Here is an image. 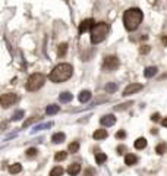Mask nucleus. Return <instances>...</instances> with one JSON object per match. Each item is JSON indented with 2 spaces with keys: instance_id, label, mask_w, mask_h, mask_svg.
<instances>
[{
  "instance_id": "34",
  "label": "nucleus",
  "mask_w": 167,
  "mask_h": 176,
  "mask_svg": "<svg viewBox=\"0 0 167 176\" xmlns=\"http://www.w3.org/2000/svg\"><path fill=\"white\" fill-rule=\"evenodd\" d=\"M92 173H94V170H92V169H88V170L85 172V176H92Z\"/></svg>"
},
{
  "instance_id": "19",
  "label": "nucleus",
  "mask_w": 167,
  "mask_h": 176,
  "mask_svg": "<svg viewBox=\"0 0 167 176\" xmlns=\"http://www.w3.org/2000/svg\"><path fill=\"white\" fill-rule=\"evenodd\" d=\"M59 110H60V107H59V106L50 104V106H47V109H46V113H47V114H56Z\"/></svg>"
},
{
  "instance_id": "9",
  "label": "nucleus",
  "mask_w": 167,
  "mask_h": 176,
  "mask_svg": "<svg viewBox=\"0 0 167 176\" xmlns=\"http://www.w3.org/2000/svg\"><path fill=\"white\" fill-rule=\"evenodd\" d=\"M100 122H101L103 126H111V125H115L116 118L113 116V114H104V116L100 119Z\"/></svg>"
},
{
  "instance_id": "21",
  "label": "nucleus",
  "mask_w": 167,
  "mask_h": 176,
  "mask_svg": "<svg viewBox=\"0 0 167 176\" xmlns=\"http://www.w3.org/2000/svg\"><path fill=\"white\" fill-rule=\"evenodd\" d=\"M66 157H67L66 151H57L56 156H54V160H56V162H63V160H66Z\"/></svg>"
},
{
  "instance_id": "31",
  "label": "nucleus",
  "mask_w": 167,
  "mask_h": 176,
  "mask_svg": "<svg viewBox=\"0 0 167 176\" xmlns=\"http://www.w3.org/2000/svg\"><path fill=\"white\" fill-rule=\"evenodd\" d=\"M125 150H126V147H125V145H119V147H117V153H119V154H123Z\"/></svg>"
},
{
  "instance_id": "35",
  "label": "nucleus",
  "mask_w": 167,
  "mask_h": 176,
  "mask_svg": "<svg viewBox=\"0 0 167 176\" xmlns=\"http://www.w3.org/2000/svg\"><path fill=\"white\" fill-rule=\"evenodd\" d=\"M161 125L164 126V128H167V118H166V119H163V120H161Z\"/></svg>"
},
{
  "instance_id": "5",
  "label": "nucleus",
  "mask_w": 167,
  "mask_h": 176,
  "mask_svg": "<svg viewBox=\"0 0 167 176\" xmlns=\"http://www.w3.org/2000/svg\"><path fill=\"white\" fill-rule=\"evenodd\" d=\"M119 68V59L116 56H107L103 62V69L106 72H113Z\"/></svg>"
},
{
  "instance_id": "25",
  "label": "nucleus",
  "mask_w": 167,
  "mask_h": 176,
  "mask_svg": "<svg viewBox=\"0 0 167 176\" xmlns=\"http://www.w3.org/2000/svg\"><path fill=\"white\" fill-rule=\"evenodd\" d=\"M166 151H167V145L164 143L158 144L157 147H155V153H157V154H160V156H161V154H164Z\"/></svg>"
},
{
  "instance_id": "4",
  "label": "nucleus",
  "mask_w": 167,
  "mask_h": 176,
  "mask_svg": "<svg viewBox=\"0 0 167 176\" xmlns=\"http://www.w3.org/2000/svg\"><path fill=\"white\" fill-rule=\"evenodd\" d=\"M46 82V76L43 73H32L27 81V90L28 91H37L44 85Z\"/></svg>"
},
{
  "instance_id": "10",
  "label": "nucleus",
  "mask_w": 167,
  "mask_h": 176,
  "mask_svg": "<svg viewBox=\"0 0 167 176\" xmlns=\"http://www.w3.org/2000/svg\"><path fill=\"white\" fill-rule=\"evenodd\" d=\"M79 172H81V164H79V163H72L71 166L67 167V173L71 176L79 175Z\"/></svg>"
},
{
  "instance_id": "3",
  "label": "nucleus",
  "mask_w": 167,
  "mask_h": 176,
  "mask_svg": "<svg viewBox=\"0 0 167 176\" xmlns=\"http://www.w3.org/2000/svg\"><path fill=\"white\" fill-rule=\"evenodd\" d=\"M110 25L107 22H97L92 29H91V43L92 44H98L101 41H104L107 34H109Z\"/></svg>"
},
{
  "instance_id": "23",
  "label": "nucleus",
  "mask_w": 167,
  "mask_h": 176,
  "mask_svg": "<svg viewBox=\"0 0 167 176\" xmlns=\"http://www.w3.org/2000/svg\"><path fill=\"white\" fill-rule=\"evenodd\" d=\"M63 169L60 166H56V167H53L52 170H50V176H62L63 175Z\"/></svg>"
},
{
  "instance_id": "18",
  "label": "nucleus",
  "mask_w": 167,
  "mask_h": 176,
  "mask_svg": "<svg viewBox=\"0 0 167 176\" xmlns=\"http://www.w3.org/2000/svg\"><path fill=\"white\" fill-rule=\"evenodd\" d=\"M66 52H67V44H66V43L59 44V48H57V56H59V57H63L65 54H66Z\"/></svg>"
},
{
  "instance_id": "26",
  "label": "nucleus",
  "mask_w": 167,
  "mask_h": 176,
  "mask_svg": "<svg viewBox=\"0 0 167 176\" xmlns=\"http://www.w3.org/2000/svg\"><path fill=\"white\" fill-rule=\"evenodd\" d=\"M116 88H117V87H116V84H113V82L106 85V91H107V94H110V93H115Z\"/></svg>"
},
{
  "instance_id": "36",
  "label": "nucleus",
  "mask_w": 167,
  "mask_h": 176,
  "mask_svg": "<svg viewBox=\"0 0 167 176\" xmlns=\"http://www.w3.org/2000/svg\"><path fill=\"white\" fill-rule=\"evenodd\" d=\"M163 44H164V46H167V35H164V37H163Z\"/></svg>"
},
{
  "instance_id": "1",
  "label": "nucleus",
  "mask_w": 167,
  "mask_h": 176,
  "mask_svg": "<svg viewBox=\"0 0 167 176\" xmlns=\"http://www.w3.org/2000/svg\"><path fill=\"white\" fill-rule=\"evenodd\" d=\"M142 19H144L142 10L138 9V8H130V9H128L123 13L125 28L128 29V31H135V29H138V27L141 25V22H142Z\"/></svg>"
},
{
  "instance_id": "2",
  "label": "nucleus",
  "mask_w": 167,
  "mask_h": 176,
  "mask_svg": "<svg viewBox=\"0 0 167 176\" xmlns=\"http://www.w3.org/2000/svg\"><path fill=\"white\" fill-rule=\"evenodd\" d=\"M72 73H73L72 65H69V63H60V65H57V66L50 72L48 79L52 82H54V84H60V82L67 81L72 76Z\"/></svg>"
},
{
  "instance_id": "12",
  "label": "nucleus",
  "mask_w": 167,
  "mask_h": 176,
  "mask_svg": "<svg viewBox=\"0 0 167 176\" xmlns=\"http://www.w3.org/2000/svg\"><path fill=\"white\" fill-rule=\"evenodd\" d=\"M107 131L106 129H97L96 132L92 133V137H94V139H104V138H107Z\"/></svg>"
},
{
  "instance_id": "11",
  "label": "nucleus",
  "mask_w": 167,
  "mask_h": 176,
  "mask_svg": "<svg viewBox=\"0 0 167 176\" xmlns=\"http://www.w3.org/2000/svg\"><path fill=\"white\" fill-rule=\"evenodd\" d=\"M136 163H138V157L135 154H126L125 156V164L126 166H134Z\"/></svg>"
},
{
  "instance_id": "8",
  "label": "nucleus",
  "mask_w": 167,
  "mask_h": 176,
  "mask_svg": "<svg viewBox=\"0 0 167 176\" xmlns=\"http://www.w3.org/2000/svg\"><path fill=\"white\" fill-rule=\"evenodd\" d=\"M139 90H142V85L141 84H130L125 88L123 91V95H130V94H135V93H138Z\"/></svg>"
},
{
  "instance_id": "13",
  "label": "nucleus",
  "mask_w": 167,
  "mask_h": 176,
  "mask_svg": "<svg viewBox=\"0 0 167 176\" xmlns=\"http://www.w3.org/2000/svg\"><path fill=\"white\" fill-rule=\"evenodd\" d=\"M65 138H66V135H65V133H63V132H57V133H54V135L52 137V141L54 144H60V143H63V141H65Z\"/></svg>"
},
{
  "instance_id": "30",
  "label": "nucleus",
  "mask_w": 167,
  "mask_h": 176,
  "mask_svg": "<svg viewBox=\"0 0 167 176\" xmlns=\"http://www.w3.org/2000/svg\"><path fill=\"white\" fill-rule=\"evenodd\" d=\"M132 104V103H125V104H122V106H117V107H116V110H123V109H126V107H128V106H130Z\"/></svg>"
},
{
  "instance_id": "24",
  "label": "nucleus",
  "mask_w": 167,
  "mask_h": 176,
  "mask_svg": "<svg viewBox=\"0 0 167 176\" xmlns=\"http://www.w3.org/2000/svg\"><path fill=\"white\" fill-rule=\"evenodd\" d=\"M79 151V143L78 141H73V143L69 144V153H72V154H75V153Z\"/></svg>"
},
{
  "instance_id": "7",
  "label": "nucleus",
  "mask_w": 167,
  "mask_h": 176,
  "mask_svg": "<svg viewBox=\"0 0 167 176\" xmlns=\"http://www.w3.org/2000/svg\"><path fill=\"white\" fill-rule=\"evenodd\" d=\"M96 25V22H94V19H91V18H88V19H84L81 22V25H79V33H86L88 29H92V27Z\"/></svg>"
},
{
  "instance_id": "6",
  "label": "nucleus",
  "mask_w": 167,
  "mask_h": 176,
  "mask_svg": "<svg viewBox=\"0 0 167 176\" xmlns=\"http://www.w3.org/2000/svg\"><path fill=\"white\" fill-rule=\"evenodd\" d=\"M16 98H18V97H16V94H15V93H7V94H3V95H2V107H5V109L10 107V106L16 101Z\"/></svg>"
},
{
  "instance_id": "15",
  "label": "nucleus",
  "mask_w": 167,
  "mask_h": 176,
  "mask_svg": "<svg viewBox=\"0 0 167 176\" xmlns=\"http://www.w3.org/2000/svg\"><path fill=\"white\" fill-rule=\"evenodd\" d=\"M72 98H73V97H72V94H71V93H67V91H65V93H62V94L59 95V100H60V103H69Z\"/></svg>"
},
{
  "instance_id": "33",
  "label": "nucleus",
  "mask_w": 167,
  "mask_h": 176,
  "mask_svg": "<svg viewBox=\"0 0 167 176\" xmlns=\"http://www.w3.org/2000/svg\"><path fill=\"white\" fill-rule=\"evenodd\" d=\"M150 52V47L148 46H144V48H141V53H148Z\"/></svg>"
},
{
  "instance_id": "14",
  "label": "nucleus",
  "mask_w": 167,
  "mask_h": 176,
  "mask_svg": "<svg viewBox=\"0 0 167 176\" xmlns=\"http://www.w3.org/2000/svg\"><path fill=\"white\" fill-rule=\"evenodd\" d=\"M90 98H91V93L88 90L79 93V101L81 103H86V101H90Z\"/></svg>"
},
{
  "instance_id": "27",
  "label": "nucleus",
  "mask_w": 167,
  "mask_h": 176,
  "mask_svg": "<svg viewBox=\"0 0 167 176\" xmlns=\"http://www.w3.org/2000/svg\"><path fill=\"white\" fill-rule=\"evenodd\" d=\"M37 153H38V150H37V148H28V150H27V156H28V157H34V156H37Z\"/></svg>"
},
{
  "instance_id": "16",
  "label": "nucleus",
  "mask_w": 167,
  "mask_h": 176,
  "mask_svg": "<svg viewBox=\"0 0 167 176\" xmlns=\"http://www.w3.org/2000/svg\"><path fill=\"white\" fill-rule=\"evenodd\" d=\"M145 147H147V139L145 138H138L135 141V148L136 150H144Z\"/></svg>"
},
{
  "instance_id": "22",
  "label": "nucleus",
  "mask_w": 167,
  "mask_h": 176,
  "mask_svg": "<svg viewBox=\"0 0 167 176\" xmlns=\"http://www.w3.org/2000/svg\"><path fill=\"white\" fill-rule=\"evenodd\" d=\"M106 160H107V156H106L104 153H97V154H96V162H97V164H103Z\"/></svg>"
},
{
  "instance_id": "29",
  "label": "nucleus",
  "mask_w": 167,
  "mask_h": 176,
  "mask_svg": "<svg viewBox=\"0 0 167 176\" xmlns=\"http://www.w3.org/2000/svg\"><path fill=\"white\" fill-rule=\"evenodd\" d=\"M126 137V132L125 131H119V132H116V138L117 139H123Z\"/></svg>"
},
{
  "instance_id": "28",
  "label": "nucleus",
  "mask_w": 167,
  "mask_h": 176,
  "mask_svg": "<svg viewBox=\"0 0 167 176\" xmlns=\"http://www.w3.org/2000/svg\"><path fill=\"white\" fill-rule=\"evenodd\" d=\"M22 116H24V110H18V112L12 116V119H13V120H19Z\"/></svg>"
},
{
  "instance_id": "17",
  "label": "nucleus",
  "mask_w": 167,
  "mask_h": 176,
  "mask_svg": "<svg viewBox=\"0 0 167 176\" xmlns=\"http://www.w3.org/2000/svg\"><path fill=\"white\" fill-rule=\"evenodd\" d=\"M155 73H157V68H155V66H150V68H147V69L144 71L145 78H151V76H154Z\"/></svg>"
},
{
  "instance_id": "20",
  "label": "nucleus",
  "mask_w": 167,
  "mask_h": 176,
  "mask_svg": "<svg viewBox=\"0 0 167 176\" xmlns=\"http://www.w3.org/2000/svg\"><path fill=\"white\" fill-rule=\"evenodd\" d=\"M21 170H22V166H21L19 163H15V164H12V166L9 167V172L12 175H16V173H19Z\"/></svg>"
},
{
  "instance_id": "32",
  "label": "nucleus",
  "mask_w": 167,
  "mask_h": 176,
  "mask_svg": "<svg viewBox=\"0 0 167 176\" xmlns=\"http://www.w3.org/2000/svg\"><path fill=\"white\" fill-rule=\"evenodd\" d=\"M151 119H153V120H158V119H160V114H158V113H154L153 116H151Z\"/></svg>"
}]
</instances>
